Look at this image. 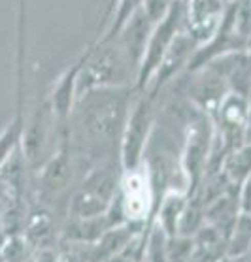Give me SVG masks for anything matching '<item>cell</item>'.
Returning <instances> with one entry per match:
<instances>
[{"label":"cell","mask_w":251,"mask_h":262,"mask_svg":"<svg viewBox=\"0 0 251 262\" xmlns=\"http://www.w3.org/2000/svg\"><path fill=\"white\" fill-rule=\"evenodd\" d=\"M134 87H98L79 96L70 117V138L91 161L104 162L119 145Z\"/></svg>","instance_id":"6da1fadb"},{"label":"cell","mask_w":251,"mask_h":262,"mask_svg":"<svg viewBox=\"0 0 251 262\" xmlns=\"http://www.w3.org/2000/svg\"><path fill=\"white\" fill-rule=\"evenodd\" d=\"M78 98L98 87H134L136 68L117 40L93 42L79 55Z\"/></svg>","instance_id":"7a4b0ae2"},{"label":"cell","mask_w":251,"mask_h":262,"mask_svg":"<svg viewBox=\"0 0 251 262\" xmlns=\"http://www.w3.org/2000/svg\"><path fill=\"white\" fill-rule=\"evenodd\" d=\"M155 100L157 98L150 96L148 93H138V91L132 98L117 145V162L123 172L136 170L145 161L148 143L155 128Z\"/></svg>","instance_id":"3957f363"},{"label":"cell","mask_w":251,"mask_h":262,"mask_svg":"<svg viewBox=\"0 0 251 262\" xmlns=\"http://www.w3.org/2000/svg\"><path fill=\"white\" fill-rule=\"evenodd\" d=\"M123 170H115L112 162H98L85 173L68 202V217L93 219L106 215L119 191Z\"/></svg>","instance_id":"277c9868"},{"label":"cell","mask_w":251,"mask_h":262,"mask_svg":"<svg viewBox=\"0 0 251 262\" xmlns=\"http://www.w3.org/2000/svg\"><path fill=\"white\" fill-rule=\"evenodd\" d=\"M195 110V107H193ZM214 147V121L195 110V114L185 125V142L179 157V172L185 181V191L191 196L197 192L210 168Z\"/></svg>","instance_id":"5b68a950"},{"label":"cell","mask_w":251,"mask_h":262,"mask_svg":"<svg viewBox=\"0 0 251 262\" xmlns=\"http://www.w3.org/2000/svg\"><path fill=\"white\" fill-rule=\"evenodd\" d=\"M181 29H183V6H181V0H174V4L168 8V12L157 23H153V29L150 32V38H148V43H145L142 60H140L136 72V81H134V89L138 93H145V89L150 87L162 57L168 51V48L172 46Z\"/></svg>","instance_id":"8992f818"},{"label":"cell","mask_w":251,"mask_h":262,"mask_svg":"<svg viewBox=\"0 0 251 262\" xmlns=\"http://www.w3.org/2000/svg\"><path fill=\"white\" fill-rule=\"evenodd\" d=\"M59 143L48 161L36 170V189L42 202L62 194L74 179V145L70 140V128L57 134Z\"/></svg>","instance_id":"52a82bcc"},{"label":"cell","mask_w":251,"mask_h":262,"mask_svg":"<svg viewBox=\"0 0 251 262\" xmlns=\"http://www.w3.org/2000/svg\"><path fill=\"white\" fill-rule=\"evenodd\" d=\"M183 74H187L185 95L193 107L208 117H214L223 96L228 93V85L225 83V79L210 66H202Z\"/></svg>","instance_id":"ba28073f"},{"label":"cell","mask_w":251,"mask_h":262,"mask_svg":"<svg viewBox=\"0 0 251 262\" xmlns=\"http://www.w3.org/2000/svg\"><path fill=\"white\" fill-rule=\"evenodd\" d=\"M197 48H198L197 42L193 40L191 36L187 34L183 29L179 30V34L176 36V40H174L172 46L168 48V51L164 53V57H162L161 64L157 68L155 76L151 79L150 87L145 89V93L150 96H153V98H157L159 93H161L168 83H172L174 79L179 78V76L187 70V66L191 62Z\"/></svg>","instance_id":"9c48e42d"},{"label":"cell","mask_w":251,"mask_h":262,"mask_svg":"<svg viewBox=\"0 0 251 262\" xmlns=\"http://www.w3.org/2000/svg\"><path fill=\"white\" fill-rule=\"evenodd\" d=\"M228 2L225 0H181L183 30L197 42L206 43L217 30Z\"/></svg>","instance_id":"30bf717a"},{"label":"cell","mask_w":251,"mask_h":262,"mask_svg":"<svg viewBox=\"0 0 251 262\" xmlns=\"http://www.w3.org/2000/svg\"><path fill=\"white\" fill-rule=\"evenodd\" d=\"M79 64L81 59H76L68 68H66L59 78L55 79L53 87L48 93V102L49 112L53 115L55 126H57V134L62 130L70 128V117L72 112L76 107L78 102V74H79Z\"/></svg>","instance_id":"8fae6325"},{"label":"cell","mask_w":251,"mask_h":262,"mask_svg":"<svg viewBox=\"0 0 251 262\" xmlns=\"http://www.w3.org/2000/svg\"><path fill=\"white\" fill-rule=\"evenodd\" d=\"M206 66L214 68L228 85V91L247 96L251 87V53L249 51H236V53L221 55L208 62Z\"/></svg>","instance_id":"7c38bea8"},{"label":"cell","mask_w":251,"mask_h":262,"mask_svg":"<svg viewBox=\"0 0 251 262\" xmlns=\"http://www.w3.org/2000/svg\"><path fill=\"white\" fill-rule=\"evenodd\" d=\"M151 29H153V21L148 17V13L143 12V8H138L136 12L132 13V17L123 25L119 34L115 36V40L119 42V46L127 53L129 60L136 68V72L138 66H140V60H142L143 49H145Z\"/></svg>","instance_id":"4fadbf2b"},{"label":"cell","mask_w":251,"mask_h":262,"mask_svg":"<svg viewBox=\"0 0 251 262\" xmlns=\"http://www.w3.org/2000/svg\"><path fill=\"white\" fill-rule=\"evenodd\" d=\"M187 200H189V194H187L185 189H176L174 187V189H168L161 196V200L157 202L151 223L161 227L162 232L166 234L168 238L178 234V223L181 213H183Z\"/></svg>","instance_id":"5bb4252c"},{"label":"cell","mask_w":251,"mask_h":262,"mask_svg":"<svg viewBox=\"0 0 251 262\" xmlns=\"http://www.w3.org/2000/svg\"><path fill=\"white\" fill-rule=\"evenodd\" d=\"M23 236L32 244V247L36 251L49 249V245L53 244V217H51L49 209L42 202L34 206V208L29 206V215H27V221H25Z\"/></svg>","instance_id":"9a60e30c"},{"label":"cell","mask_w":251,"mask_h":262,"mask_svg":"<svg viewBox=\"0 0 251 262\" xmlns=\"http://www.w3.org/2000/svg\"><path fill=\"white\" fill-rule=\"evenodd\" d=\"M221 172L228 179V183L234 189H240V185L251 176V134L242 145L228 151L221 162Z\"/></svg>","instance_id":"2e32d148"},{"label":"cell","mask_w":251,"mask_h":262,"mask_svg":"<svg viewBox=\"0 0 251 262\" xmlns=\"http://www.w3.org/2000/svg\"><path fill=\"white\" fill-rule=\"evenodd\" d=\"M108 228H110V223H108L106 215L93 217V219H74V217H68V223L62 228V234H60L59 239L96 244Z\"/></svg>","instance_id":"e0dca14e"},{"label":"cell","mask_w":251,"mask_h":262,"mask_svg":"<svg viewBox=\"0 0 251 262\" xmlns=\"http://www.w3.org/2000/svg\"><path fill=\"white\" fill-rule=\"evenodd\" d=\"M251 245V215L240 211L227 236V256L245 255Z\"/></svg>","instance_id":"ac0fdd59"},{"label":"cell","mask_w":251,"mask_h":262,"mask_svg":"<svg viewBox=\"0 0 251 262\" xmlns=\"http://www.w3.org/2000/svg\"><path fill=\"white\" fill-rule=\"evenodd\" d=\"M36 253L38 251L32 247V244L23 234H10L2 244L0 258L2 262H32Z\"/></svg>","instance_id":"d6986e66"},{"label":"cell","mask_w":251,"mask_h":262,"mask_svg":"<svg viewBox=\"0 0 251 262\" xmlns=\"http://www.w3.org/2000/svg\"><path fill=\"white\" fill-rule=\"evenodd\" d=\"M55 258L57 262H96V244L59 239Z\"/></svg>","instance_id":"ffe728a7"},{"label":"cell","mask_w":251,"mask_h":262,"mask_svg":"<svg viewBox=\"0 0 251 262\" xmlns=\"http://www.w3.org/2000/svg\"><path fill=\"white\" fill-rule=\"evenodd\" d=\"M195 253V242L189 236H172L166 239L168 262H191Z\"/></svg>","instance_id":"44dd1931"},{"label":"cell","mask_w":251,"mask_h":262,"mask_svg":"<svg viewBox=\"0 0 251 262\" xmlns=\"http://www.w3.org/2000/svg\"><path fill=\"white\" fill-rule=\"evenodd\" d=\"M174 4V0H143L142 2V8L143 12L148 13V17L157 23L159 19L168 12V8Z\"/></svg>","instance_id":"7402d4cb"},{"label":"cell","mask_w":251,"mask_h":262,"mask_svg":"<svg viewBox=\"0 0 251 262\" xmlns=\"http://www.w3.org/2000/svg\"><path fill=\"white\" fill-rule=\"evenodd\" d=\"M238 200H240V211L251 215V176L240 185Z\"/></svg>","instance_id":"603a6c76"},{"label":"cell","mask_w":251,"mask_h":262,"mask_svg":"<svg viewBox=\"0 0 251 262\" xmlns=\"http://www.w3.org/2000/svg\"><path fill=\"white\" fill-rule=\"evenodd\" d=\"M32 262H57V258H55V251H51V249L38 251Z\"/></svg>","instance_id":"cb8c5ba5"},{"label":"cell","mask_w":251,"mask_h":262,"mask_svg":"<svg viewBox=\"0 0 251 262\" xmlns=\"http://www.w3.org/2000/svg\"><path fill=\"white\" fill-rule=\"evenodd\" d=\"M247 106H249V134H251V87L247 91Z\"/></svg>","instance_id":"d4e9b609"},{"label":"cell","mask_w":251,"mask_h":262,"mask_svg":"<svg viewBox=\"0 0 251 262\" xmlns=\"http://www.w3.org/2000/svg\"><path fill=\"white\" fill-rule=\"evenodd\" d=\"M4 239H6V234H4V230L0 228V249H2V244H4Z\"/></svg>","instance_id":"484cf974"},{"label":"cell","mask_w":251,"mask_h":262,"mask_svg":"<svg viewBox=\"0 0 251 262\" xmlns=\"http://www.w3.org/2000/svg\"><path fill=\"white\" fill-rule=\"evenodd\" d=\"M219 262H233V260H231L228 256H223V258H221V260H219Z\"/></svg>","instance_id":"4316f807"},{"label":"cell","mask_w":251,"mask_h":262,"mask_svg":"<svg viewBox=\"0 0 251 262\" xmlns=\"http://www.w3.org/2000/svg\"><path fill=\"white\" fill-rule=\"evenodd\" d=\"M245 51H249L251 53V36H249V42H247V49H245Z\"/></svg>","instance_id":"83f0119b"},{"label":"cell","mask_w":251,"mask_h":262,"mask_svg":"<svg viewBox=\"0 0 251 262\" xmlns=\"http://www.w3.org/2000/svg\"><path fill=\"white\" fill-rule=\"evenodd\" d=\"M249 2H251V0H249Z\"/></svg>","instance_id":"f1b7e54d"}]
</instances>
